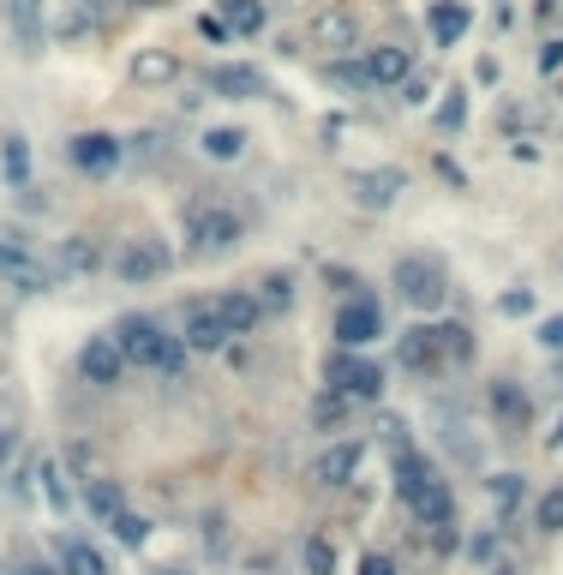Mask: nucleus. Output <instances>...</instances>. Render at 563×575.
I'll return each instance as SVG.
<instances>
[{"mask_svg":"<svg viewBox=\"0 0 563 575\" xmlns=\"http://www.w3.org/2000/svg\"><path fill=\"white\" fill-rule=\"evenodd\" d=\"M114 342H120L126 366H145V372H162V378L186 372V342L169 336L157 318H126V324L114 330Z\"/></svg>","mask_w":563,"mask_h":575,"instance_id":"f257e3e1","label":"nucleus"},{"mask_svg":"<svg viewBox=\"0 0 563 575\" xmlns=\"http://www.w3.org/2000/svg\"><path fill=\"white\" fill-rule=\"evenodd\" d=\"M395 485H402L407 509H414L426 528H456V497H450V485L426 468V456L395 450Z\"/></svg>","mask_w":563,"mask_h":575,"instance_id":"f03ea898","label":"nucleus"},{"mask_svg":"<svg viewBox=\"0 0 563 575\" xmlns=\"http://www.w3.org/2000/svg\"><path fill=\"white\" fill-rule=\"evenodd\" d=\"M240 246V216L222 204H192L186 210V252L192 258H222Z\"/></svg>","mask_w":563,"mask_h":575,"instance_id":"7ed1b4c3","label":"nucleus"},{"mask_svg":"<svg viewBox=\"0 0 563 575\" xmlns=\"http://www.w3.org/2000/svg\"><path fill=\"white\" fill-rule=\"evenodd\" d=\"M390 288L402 294L407 306H414V312H438L444 306V271L432 258H420V252H407V258H395V271H390Z\"/></svg>","mask_w":563,"mask_h":575,"instance_id":"20e7f679","label":"nucleus"},{"mask_svg":"<svg viewBox=\"0 0 563 575\" xmlns=\"http://www.w3.org/2000/svg\"><path fill=\"white\" fill-rule=\"evenodd\" d=\"M324 383L348 402H378L383 395V366L366 360V354H330L324 360Z\"/></svg>","mask_w":563,"mask_h":575,"instance_id":"39448f33","label":"nucleus"},{"mask_svg":"<svg viewBox=\"0 0 563 575\" xmlns=\"http://www.w3.org/2000/svg\"><path fill=\"white\" fill-rule=\"evenodd\" d=\"M169 246L162 240H126L120 258H114V276H120L126 288H145V283H162L169 276Z\"/></svg>","mask_w":563,"mask_h":575,"instance_id":"423d86ee","label":"nucleus"},{"mask_svg":"<svg viewBox=\"0 0 563 575\" xmlns=\"http://www.w3.org/2000/svg\"><path fill=\"white\" fill-rule=\"evenodd\" d=\"M395 360H402V372H414V378H438V372H450L438 324H414V330H407L402 348H395Z\"/></svg>","mask_w":563,"mask_h":575,"instance_id":"0eeeda50","label":"nucleus"},{"mask_svg":"<svg viewBox=\"0 0 563 575\" xmlns=\"http://www.w3.org/2000/svg\"><path fill=\"white\" fill-rule=\"evenodd\" d=\"M378 336H383V306H378V300H348V306L336 312V342H342V354L372 348Z\"/></svg>","mask_w":563,"mask_h":575,"instance_id":"6e6552de","label":"nucleus"},{"mask_svg":"<svg viewBox=\"0 0 563 575\" xmlns=\"http://www.w3.org/2000/svg\"><path fill=\"white\" fill-rule=\"evenodd\" d=\"M312 43L324 48V55H348V48H360V19H354L348 7H336V0H330V7H318L312 12Z\"/></svg>","mask_w":563,"mask_h":575,"instance_id":"1a4fd4ad","label":"nucleus"},{"mask_svg":"<svg viewBox=\"0 0 563 575\" xmlns=\"http://www.w3.org/2000/svg\"><path fill=\"white\" fill-rule=\"evenodd\" d=\"M67 157H72V169H79V174L102 181V174H114V169H120L126 145H120L114 133H79V138L67 145Z\"/></svg>","mask_w":563,"mask_h":575,"instance_id":"9d476101","label":"nucleus"},{"mask_svg":"<svg viewBox=\"0 0 563 575\" xmlns=\"http://www.w3.org/2000/svg\"><path fill=\"white\" fill-rule=\"evenodd\" d=\"M120 372H126L120 342H114V336H84V348H79V378L96 383V390H108V383H120Z\"/></svg>","mask_w":563,"mask_h":575,"instance_id":"9b49d317","label":"nucleus"},{"mask_svg":"<svg viewBox=\"0 0 563 575\" xmlns=\"http://www.w3.org/2000/svg\"><path fill=\"white\" fill-rule=\"evenodd\" d=\"M186 354H222L228 348V324L216 306H186V324H181Z\"/></svg>","mask_w":563,"mask_h":575,"instance_id":"f8f14e48","label":"nucleus"},{"mask_svg":"<svg viewBox=\"0 0 563 575\" xmlns=\"http://www.w3.org/2000/svg\"><path fill=\"white\" fill-rule=\"evenodd\" d=\"M204 84H210L216 96H240V102L271 91V79H264L258 67H246V60H222V67H210V72H204Z\"/></svg>","mask_w":563,"mask_h":575,"instance_id":"ddd939ff","label":"nucleus"},{"mask_svg":"<svg viewBox=\"0 0 563 575\" xmlns=\"http://www.w3.org/2000/svg\"><path fill=\"white\" fill-rule=\"evenodd\" d=\"M485 402H492V419H497L504 432H521V426H528V414H533L528 390H521L516 378H497L492 390H485Z\"/></svg>","mask_w":563,"mask_h":575,"instance_id":"4468645a","label":"nucleus"},{"mask_svg":"<svg viewBox=\"0 0 563 575\" xmlns=\"http://www.w3.org/2000/svg\"><path fill=\"white\" fill-rule=\"evenodd\" d=\"M360 462H366V450H360L354 438H348V444H330V450L312 462V480H318V485H354Z\"/></svg>","mask_w":563,"mask_h":575,"instance_id":"2eb2a0df","label":"nucleus"},{"mask_svg":"<svg viewBox=\"0 0 563 575\" xmlns=\"http://www.w3.org/2000/svg\"><path fill=\"white\" fill-rule=\"evenodd\" d=\"M216 312H222L228 336H252V330L264 324V306H258V294H252V288H234V294H222V300H216Z\"/></svg>","mask_w":563,"mask_h":575,"instance_id":"dca6fc26","label":"nucleus"},{"mask_svg":"<svg viewBox=\"0 0 563 575\" xmlns=\"http://www.w3.org/2000/svg\"><path fill=\"white\" fill-rule=\"evenodd\" d=\"M174 79H181V55L174 48H138L133 55V84L157 91V84H174Z\"/></svg>","mask_w":563,"mask_h":575,"instance_id":"f3484780","label":"nucleus"},{"mask_svg":"<svg viewBox=\"0 0 563 575\" xmlns=\"http://www.w3.org/2000/svg\"><path fill=\"white\" fill-rule=\"evenodd\" d=\"M84 509H91V521L114 528V521L126 516V492H120V480H84Z\"/></svg>","mask_w":563,"mask_h":575,"instance_id":"a211bd4d","label":"nucleus"},{"mask_svg":"<svg viewBox=\"0 0 563 575\" xmlns=\"http://www.w3.org/2000/svg\"><path fill=\"white\" fill-rule=\"evenodd\" d=\"M432 36H438V48H456L468 36V24H473V12L462 7V0H432Z\"/></svg>","mask_w":563,"mask_h":575,"instance_id":"6ab92c4d","label":"nucleus"},{"mask_svg":"<svg viewBox=\"0 0 563 575\" xmlns=\"http://www.w3.org/2000/svg\"><path fill=\"white\" fill-rule=\"evenodd\" d=\"M360 67H366V84L383 91V84H407V67H414V60H407V48H372Z\"/></svg>","mask_w":563,"mask_h":575,"instance_id":"aec40b11","label":"nucleus"},{"mask_svg":"<svg viewBox=\"0 0 563 575\" xmlns=\"http://www.w3.org/2000/svg\"><path fill=\"white\" fill-rule=\"evenodd\" d=\"M0 276H7L12 288H24V294H43L48 288V271L36 258H24V252H12V246H0Z\"/></svg>","mask_w":563,"mask_h":575,"instance_id":"412c9836","label":"nucleus"},{"mask_svg":"<svg viewBox=\"0 0 563 575\" xmlns=\"http://www.w3.org/2000/svg\"><path fill=\"white\" fill-rule=\"evenodd\" d=\"M60 575H114L91 540H60Z\"/></svg>","mask_w":563,"mask_h":575,"instance_id":"4be33fe9","label":"nucleus"},{"mask_svg":"<svg viewBox=\"0 0 563 575\" xmlns=\"http://www.w3.org/2000/svg\"><path fill=\"white\" fill-rule=\"evenodd\" d=\"M55 264H60L67 276H91L96 264H102V252H96V240L72 234V240H60V246H55Z\"/></svg>","mask_w":563,"mask_h":575,"instance_id":"5701e85b","label":"nucleus"},{"mask_svg":"<svg viewBox=\"0 0 563 575\" xmlns=\"http://www.w3.org/2000/svg\"><path fill=\"white\" fill-rule=\"evenodd\" d=\"M198 150L210 162H240V150H246V133L240 126H210V133L198 138Z\"/></svg>","mask_w":563,"mask_h":575,"instance_id":"b1692460","label":"nucleus"},{"mask_svg":"<svg viewBox=\"0 0 563 575\" xmlns=\"http://www.w3.org/2000/svg\"><path fill=\"white\" fill-rule=\"evenodd\" d=\"M354 186H360V204H378V210H383V204L395 198V186H402V174H395V169H383V174H354Z\"/></svg>","mask_w":563,"mask_h":575,"instance_id":"393cba45","label":"nucleus"},{"mask_svg":"<svg viewBox=\"0 0 563 575\" xmlns=\"http://www.w3.org/2000/svg\"><path fill=\"white\" fill-rule=\"evenodd\" d=\"M12 24H19V43L36 48L43 43V0H12Z\"/></svg>","mask_w":563,"mask_h":575,"instance_id":"a878e982","label":"nucleus"},{"mask_svg":"<svg viewBox=\"0 0 563 575\" xmlns=\"http://www.w3.org/2000/svg\"><path fill=\"white\" fill-rule=\"evenodd\" d=\"M222 7H228L234 36H258L264 31V7H258V0H222Z\"/></svg>","mask_w":563,"mask_h":575,"instance_id":"bb28decb","label":"nucleus"},{"mask_svg":"<svg viewBox=\"0 0 563 575\" xmlns=\"http://www.w3.org/2000/svg\"><path fill=\"white\" fill-rule=\"evenodd\" d=\"M300 564H306V575H336V545H330L324 533H312L306 552H300Z\"/></svg>","mask_w":563,"mask_h":575,"instance_id":"cd10ccee","label":"nucleus"},{"mask_svg":"<svg viewBox=\"0 0 563 575\" xmlns=\"http://www.w3.org/2000/svg\"><path fill=\"white\" fill-rule=\"evenodd\" d=\"M0 169H7L12 186H24V181H31V145H24V138H7V150H0Z\"/></svg>","mask_w":563,"mask_h":575,"instance_id":"c85d7f7f","label":"nucleus"},{"mask_svg":"<svg viewBox=\"0 0 563 575\" xmlns=\"http://www.w3.org/2000/svg\"><path fill=\"white\" fill-rule=\"evenodd\" d=\"M438 336H444V360H450V366H468L473 360V336H468L462 324H438Z\"/></svg>","mask_w":563,"mask_h":575,"instance_id":"c756f323","label":"nucleus"},{"mask_svg":"<svg viewBox=\"0 0 563 575\" xmlns=\"http://www.w3.org/2000/svg\"><path fill=\"white\" fill-rule=\"evenodd\" d=\"M342 419H348V395H336V390H324V395H318V402H312V426H342Z\"/></svg>","mask_w":563,"mask_h":575,"instance_id":"7c9ffc66","label":"nucleus"},{"mask_svg":"<svg viewBox=\"0 0 563 575\" xmlns=\"http://www.w3.org/2000/svg\"><path fill=\"white\" fill-rule=\"evenodd\" d=\"M258 288H264V294H258L264 312H288V306H294V283H288V276H264Z\"/></svg>","mask_w":563,"mask_h":575,"instance_id":"2f4dec72","label":"nucleus"},{"mask_svg":"<svg viewBox=\"0 0 563 575\" xmlns=\"http://www.w3.org/2000/svg\"><path fill=\"white\" fill-rule=\"evenodd\" d=\"M533 521H540V533H563V485L540 497V509H533Z\"/></svg>","mask_w":563,"mask_h":575,"instance_id":"473e14b6","label":"nucleus"},{"mask_svg":"<svg viewBox=\"0 0 563 575\" xmlns=\"http://www.w3.org/2000/svg\"><path fill=\"white\" fill-rule=\"evenodd\" d=\"M114 540H120V545H145V540H150V521H145V516H133V509H126V516L114 521Z\"/></svg>","mask_w":563,"mask_h":575,"instance_id":"72a5a7b5","label":"nucleus"},{"mask_svg":"<svg viewBox=\"0 0 563 575\" xmlns=\"http://www.w3.org/2000/svg\"><path fill=\"white\" fill-rule=\"evenodd\" d=\"M330 79L348 84V91H372V84H366V67H360V60H330Z\"/></svg>","mask_w":563,"mask_h":575,"instance_id":"f704fd0d","label":"nucleus"},{"mask_svg":"<svg viewBox=\"0 0 563 575\" xmlns=\"http://www.w3.org/2000/svg\"><path fill=\"white\" fill-rule=\"evenodd\" d=\"M462 114H468L462 91H450V96H444V108H438V126H444V133H456V126H462Z\"/></svg>","mask_w":563,"mask_h":575,"instance_id":"c9c22d12","label":"nucleus"},{"mask_svg":"<svg viewBox=\"0 0 563 575\" xmlns=\"http://www.w3.org/2000/svg\"><path fill=\"white\" fill-rule=\"evenodd\" d=\"M43 492H48V504L55 509H67V485H60V468L48 462V456H43Z\"/></svg>","mask_w":563,"mask_h":575,"instance_id":"e433bc0d","label":"nucleus"},{"mask_svg":"<svg viewBox=\"0 0 563 575\" xmlns=\"http://www.w3.org/2000/svg\"><path fill=\"white\" fill-rule=\"evenodd\" d=\"M360 575H395V557L390 552H366L360 557Z\"/></svg>","mask_w":563,"mask_h":575,"instance_id":"4c0bfd02","label":"nucleus"},{"mask_svg":"<svg viewBox=\"0 0 563 575\" xmlns=\"http://www.w3.org/2000/svg\"><path fill=\"white\" fill-rule=\"evenodd\" d=\"M492 492H497V504H516V497H521V474H497Z\"/></svg>","mask_w":563,"mask_h":575,"instance_id":"58836bf2","label":"nucleus"},{"mask_svg":"<svg viewBox=\"0 0 563 575\" xmlns=\"http://www.w3.org/2000/svg\"><path fill=\"white\" fill-rule=\"evenodd\" d=\"M540 342H545L552 354H563V318H545V324H540Z\"/></svg>","mask_w":563,"mask_h":575,"instance_id":"ea45409f","label":"nucleus"},{"mask_svg":"<svg viewBox=\"0 0 563 575\" xmlns=\"http://www.w3.org/2000/svg\"><path fill=\"white\" fill-rule=\"evenodd\" d=\"M497 306H504L509 318H516V312H533V294H528V288H516V294H504Z\"/></svg>","mask_w":563,"mask_h":575,"instance_id":"a19ab883","label":"nucleus"},{"mask_svg":"<svg viewBox=\"0 0 563 575\" xmlns=\"http://www.w3.org/2000/svg\"><path fill=\"white\" fill-rule=\"evenodd\" d=\"M540 67H545V72H563V43H545V48H540Z\"/></svg>","mask_w":563,"mask_h":575,"instance_id":"79ce46f5","label":"nucleus"},{"mask_svg":"<svg viewBox=\"0 0 563 575\" xmlns=\"http://www.w3.org/2000/svg\"><path fill=\"white\" fill-rule=\"evenodd\" d=\"M426 96H432L426 79H407V84H402V102H426Z\"/></svg>","mask_w":563,"mask_h":575,"instance_id":"37998d69","label":"nucleus"},{"mask_svg":"<svg viewBox=\"0 0 563 575\" xmlns=\"http://www.w3.org/2000/svg\"><path fill=\"white\" fill-rule=\"evenodd\" d=\"M12 575H60V564H36V557H31V564H19Z\"/></svg>","mask_w":563,"mask_h":575,"instance_id":"c03bdc74","label":"nucleus"},{"mask_svg":"<svg viewBox=\"0 0 563 575\" xmlns=\"http://www.w3.org/2000/svg\"><path fill=\"white\" fill-rule=\"evenodd\" d=\"M545 444H552V450H563V414H558V426L545 432Z\"/></svg>","mask_w":563,"mask_h":575,"instance_id":"a18cd8bd","label":"nucleus"},{"mask_svg":"<svg viewBox=\"0 0 563 575\" xmlns=\"http://www.w3.org/2000/svg\"><path fill=\"white\" fill-rule=\"evenodd\" d=\"M72 7H84V12H91V7H102V0H72Z\"/></svg>","mask_w":563,"mask_h":575,"instance_id":"49530a36","label":"nucleus"},{"mask_svg":"<svg viewBox=\"0 0 563 575\" xmlns=\"http://www.w3.org/2000/svg\"><path fill=\"white\" fill-rule=\"evenodd\" d=\"M492 575H509V570H492Z\"/></svg>","mask_w":563,"mask_h":575,"instance_id":"de8ad7c7","label":"nucleus"},{"mask_svg":"<svg viewBox=\"0 0 563 575\" xmlns=\"http://www.w3.org/2000/svg\"><path fill=\"white\" fill-rule=\"evenodd\" d=\"M145 7H157V0H145Z\"/></svg>","mask_w":563,"mask_h":575,"instance_id":"09e8293b","label":"nucleus"}]
</instances>
